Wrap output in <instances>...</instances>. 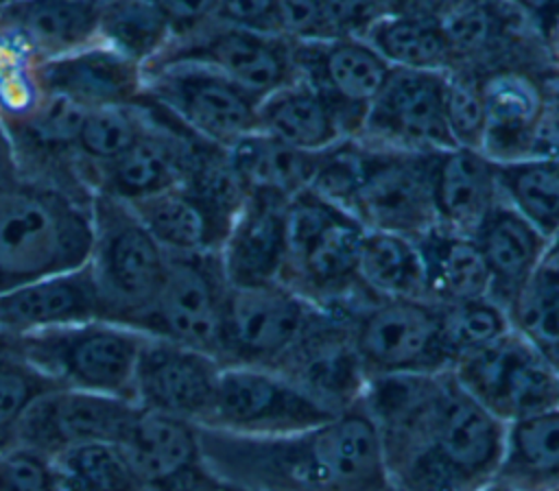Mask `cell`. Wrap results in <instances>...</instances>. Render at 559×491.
<instances>
[{
  "instance_id": "13",
  "label": "cell",
  "mask_w": 559,
  "mask_h": 491,
  "mask_svg": "<svg viewBox=\"0 0 559 491\" xmlns=\"http://www.w3.org/2000/svg\"><path fill=\"white\" fill-rule=\"evenodd\" d=\"M227 290L218 253H168L162 288L135 330L218 358Z\"/></svg>"
},
{
  "instance_id": "57",
  "label": "cell",
  "mask_w": 559,
  "mask_h": 491,
  "mask_svg": "<svg viewBox=\"0 0 559 491\" xmlns=\"http://www.w3.org/2000/svg\"><path fill=\"white\" fill-rule=\"evenodd\" d=\"M548 491H559V487H555V489H548Z\"/></svg>"
},
{
  "instance_id": "37",
  "label": "cell",
  "mask_w": 559,
  "mask_h": 491,
  "mask_svg": "<svg viewBox=\"0 0 559 491\" xmlns=\"http://www.w3.org/2000/svg\"><path fill=\"white\" fill-rule=\"evenodd\" d=\"M369 41L393 68L408 70H450L452 50L443 24L437 20L384 15L367 35Z\"/></svg>"
},
{
  "instance_id": "16",
  "label": "cell",
  "mask_w": 559,
  "mask_h": 491,
  "mask_svg": "<svg viewBox=\"0 0 559 491\" xmlns=\"http://www.w3.org/2000/svg\"><path fill=\"white\" fill-rule=\"evenodd\" d=\"M146 127L114 161L92 168L85 179L94 192L135 203L183 183L203 137L186 129L173 113L142 96Z\"/></svg>"
},
{
  "instance_id": "47",
  "label": "cell",
  "mask_w": 559,
  "mask_h": 491,
  "mask_svg": "<svg viewBox=\"0 0 559 491\" xmlns=\"http://www.w3.org/2000/svg\"><path fill=\"white\" fill-rule=\"evenodd\" d=\"M338 37H365L386 13V0H321Z\"/></svg>"
},
{
  "instance_id": "12",
  "label": "cell",
  "mask_w": 559,
  "mask_h": 491,
  "mask_svg": "<svg viewBox=\"0 0 559 491\" xmlns=\"http://www.w3.org/2000/svg\"><path fill=\"white\" fill-rule=\"evenodd\" d=\"M452 68L489 76L504 70L550 74L552 48L513 0H465L443 22Z\"/></svg>"
},
{
  "instance_id": "29",
  "label": "cell",
  "mask_w": 559,
  "mask_h": 491,
  "mask_svg": "<svg viewBox=\"0 0 559 491\" xmlns=\"http://www.w3.org/2000/svg\"><path fill=\"white\" fill-rule=\"evenodd\" d=\"M542 105V74L504 70L485 76L487 122L480 151L496 164L531 157Z\"/></svg>"
},
{
  "instance_id": "40",
  "label": "cell",
  "mask_w": 559,
  "mask_h": 491,
  "mask_svg": "<svg viewBox=\"0 0 559 491\" xmlns=\"http://www.w3.org/2000/svg\"><path fill=\"white\" fill-rule=\"evenodd\" d=\"M144 127L146 109L142 98L133 105L85 109L76 133V155L83 175L120 157L142 135Z\"/></svg>"
},
{
  "instance_id": "50",
  "label": "cell",
  "mask_w": 559,
  "mask_h": 491,
  "mask_svg": "<svg viewBox=\"0 0 559 491\" xmlns=\"http://www.w3.org/2000/svg\"><path fill=\"white\" fill-rule=\"evenodd\" d=\"M168 28L173 39H181L194 35L216 20L218 0H153Z\"/></svg>"
},
{
  "instance_id": "43",
  "label": "cell",
  "mask_w": 559,
  "mask_h": 491,
  "mask_svg": "<svg viewBox=\"0 0 559 491\" xmlns=\"http://www.w3.org/2000/svg\"><path fill=\"white\" fill-rule=\"evenodd\" d=\"M445 120L448 129L463 148H483L485 137V76L469 68L445 70Z\"/></svg>"
},
{
  "instance_id": "45",
  "label": "cell",
  "mask_w": 559,
  "mask_h": 491,
  "mask_svg": "<svg viewBox=\"0 0 559 491\" xmlns=\"http://www.w3.org/2000/svg\"><path fill=\"white\" fill-rule=\"evenodd\" d=\"M0 491H70V487L52 456L24 445H2Z\"/></svg>"
},
{
  "instance_id": "30",
  "label": "cell",
  "mask_w": 559,
  "mask_h": 491,
  "mask_svg": "<svg viewBox=\"0 0 559 491\" xmlns=\"http://www.w3.org/2000/svg\"><path fill=\"white\" fill-rule=\"evenodd\" d=\"M129 205L168 253H218L231 225L186 183Z\"/></svg>"
},
{
  "instance_id": "19",
  "label": "cell",
  "mask_w": 559,
  "mask_h": 491,
  "mask_svg": "<svg viewBox=\"0 0 559 491\" xmlns=\"http://www.w3.org/2000/svg\"><path fill=\"white\" fill-rule=\"evenodd\" d=\"M297 79L312 85L336 111L347 137H358L365 116L391 65L362 37L293 41Z\"/></svg>"
},
{
  "instance_id": "17",
  "label": "cell",
  "mask_w": 559,
  "mask_h": 491,
  "mask_svg": "<svg viewBox=\"0 0 559 491\" xmlns=\"http://www.w3.org/2000/svg\"><path fill=\"white\" fill-rule=\"evenodd\" d=\"M138 410L127 397L59 386L22 415L4 445H24L48 456L90 443L118 445Z\"/></svg>"
},
{
  "instance_id": "8",
  "label": "cell",
  "mask_w": 559,
  "mask_h": 491,
  "mask_svg": "<svg viewBox=\"0 0 559 491\" xmlns=\"http://www.w3.org/2000/svg\"><path fill=\"white\" fill-rule=\"evenodd\" d=\"M452 373L502 423L559 406V369L515 327L456 360Z\"/></svg>"
},
{
  "instance_id": "5",
  "label": "cell",
  "mask_w": 559,
  "mask_h": 491,
  "mask_svg": "<svg viewBox=\"0 0 559 491\" xmlns=\"http://www.w3.org/2000/svg\"><path fill=\"white\" fill-rule=\"evenodd\" d=\"M92 223L94 240L87 264L107 321L135 327L162 288L168 251L120 199L94 192Z\"/></svg>"
},
{
  "instance_id": "32",
  "label": "cell",
  "mask_w": 559,
  "mask_h": 491,
  "mask_svg": "<svg viewBox=\"0 0 559 491\" xmlns=\"http://www.w3.org/2000/svg\"><path fill=\"white\" fill-rule=\"evenodd\" d=\"M415 242L421 253L430 301L450 306L489 297L491 277L474 236L435 225Z\"/></svg>"
},
{
  "instance_id": "14",
  "label": "cell",
  "mask_w": 559,
  "mask_h": 491,
  "mask_svg": "<svg viewBox=\"0 0 559 491\" xmlns=\"http://www.w3.org/2000/svg\"><path fill=\"white\" fill-rule=\"evenodd\" d=\"M321 308L284 282L229 286L218 360L275 367L306 334Z\"/></svg>"
},
{
  "instance_id": "23",
  "label": "cell",
  "mask_w": 559,
  "mask_h": 491,
  "mask_svg": "<svg viewBox=\"0 0 559 491\" xmlns=\"http://www.w3.org/2000/svg\"><path fill=\"white\" fill-rule=\"evenodd\" d=\"M288 201L266 190L247 192L218 251L229 286L282 282L288 258Z\"/></svg>"
},
{
  "instance_id": "21",
  "label": "cell",
  "mask_w": 559,
  "mask_h": 491,
  "mask_svg": "<svg viewBox=\"0 0 559 491\" xmlns=\"http://www.w3.org/2000/svg\"><path fill=\"white\" fill-rule=\"evenodd\" d=\"M273 369L295 380L334 412L360 402L369 382L352 340L349 319L325 308Z\"/></svg>"
},
{
  "instance_id": "22",
  "label": "cell",
  "mask_w": 559,
  "mask_h": 491,
  "mask_svg": "<svg viewBox=\"0 0 559 491\" xmlns=\"http://www.w3.org/2000/svg\"><path fill=\"white\" fill-rule=\"evenodd\" d=\"M31 79L39 94L81 109L133 105L144 96V65L103 41L52 59H31Z\"/></svg>"
},
{
  "instance_id": "52",
  "label": "cell",
  "mask_w": 559,
  "mask_h": 491,
  "mask_svg": "<svg viewBox=\"0 0 559 491\" xmlns=\"http://www.w3.org/2000/svg\"><path fill=\"white\" fill-rule=\"evenodd\" d=\"M542 31L546 41L550 44L552 35L559 28V0H513Z\"/></svg>"
},
{
  "instance_id": "1",
  "label": "cell",
  "mask_w": 559,
  "mask_h": 491,
  "mask_svg": "<svg viewBox=\"0 0 559 491\" xmlns=\"http://www.w3.org/2000/svg\"><path fill=\"white\" fill-rule=\"evenodd\" d=\"M369 410L391 484L402 491H485L498 478L504 432L452 369L367 382Z\"/></svg>"
},
{
  "instance_id": "48",
  "label": "cell",
  "mask_w": 559,
  "mask_h": 491,
  "mask_svg": "<svg viewBox=\"0 0 559 491\" xmlns=\"http://www.w3.org/2000/svg\"><path fill=\"white\" fill-rule=\"evenodd\" d=\"M216 22L245 31L280 35L277 0H218Z\"/></svg>"
},
{
  "instance_id": "25",
  "label": "cell",
  "mask_w": 559,
  "mask_h": 491,
  "mask_svg": "<svg viewBox=\"0 0 559 491\" xmlns=\"http://www.w3.org/2000/svg\"><path fill=\"white\" fill-rule=\"evenodd\" d=\"M118 447L148 491H173L210 476L199 426L179 417L140 408Z\"/></svg>"
},
{
  "instance_id": "44",
  "label": "cell",
  "mask_w": 559,
  "mask_h": 491,
  "mask_svg": "<svg viewBox=\"0 0 559 491\" xmlns=\"http://www.w3.org/2000/svg\"><path fill=\"white\" fill-rule=\"evenodd\" d=\"M59 384L22 358L9 336V349L0 360V447L22 419V415Z\"/></svg>"
},
{
  "instance_id": "49",
  "label": "cell",
  "mask_w": 559,
  "mask_h": 491,
  "mask_svg": "<svg viewBox=\"0 0 559 491\" xmlns=\"http://www.w3.org/2000/svg\"><path fill=\"white\" fill-rule=\"evenodd\" d=\"M544 105L537 120L531 157L559 159V74L552 70L542 76Z\"/></svg>"
},
{
  "instance_id": "20",
  "label": "cell",
  "mask_w": 559,
  "mask_h": 491,
  "mask_svg": "<svg viewBox=\"0 0 559 491\" xmlns=\"http://www.w3.org/2000/svg\"><path fill=\"white\" fill-rule=\"evenodd\" d=\"M221 371L223 362L214 354L146 334L133 375V402L203 426L214 408Z\"/></svg>"
},
{
  "instance_id": "46",
  "label": "cell",
  "mask_w": 559,
  "mask_h": 491,
  "mask_svg": "<svg viewBox=\"0 0 559 491\" xmlns=\"http://www.w3.org/2000/svg\"><path fill=\"white\" fill-rule=\"evenodd\" d=\"M280 35L290 41H321L338 37L321 0H277Z\"/></svg>"
},
{
  "instance_id": "9",
  "label": "cell",
  "mask_w": 559,
  "mask_h": 491,
  "mask_svg": "<svg viewBox=\"0 0 559 491\" xmlns=\"http://www.w3.org/2000/svg\"><path fill=\"white\" fill-rule=\"evenodd\" d=\"M144 96L194 135L225 148L258 131L262 96L207 65L183 61L148 65Z\"/></svg>"
},
{
  "instance_id": "6",
  "label": "cell",
  "mask_w": 559,
  "mask_h": 491,
  "mask_svg": "<svg viewBox=\"0 0 559 491\" xmlns=\"http://www.w3.org/2000/svg\"><path fill=\"white\" fill-rule=\"evenodd\" d=\"M146 334L114 321H87L11 336L15 351L59 386L133 399V375Z\"/></svg>"
},
{
  "instance_id": "27",
  "label": "cell",
  "mask_w": 559,
  "mask_h": 491,
  "mask_svg": "<svg viewBox=\"0 0 559 491\" xmlns=\"http://www.w3.org/2000/svg\"><path fill=\"white\" fill-rule=\"evenodd\" d=\"M430 190L437 225L474 236L500 199L496 161L483 151L463 146L432 151Z\"/></svg>"
},
{
  "instance_id": "38",
  "label": "cell",
  "mask_w": 559,
  "mask_h": 491,
  "mask_svg": "<svg viewBox=\"0 0 559 491\" xmlns=\"http://www.w3.org/2000/svg\"><path fill=\"white\" fill-rule=\"evenodd\" d=\"M500 196L537 231L552 238L559 231V159L526 157L496 164Z\"/></svg>"
},
{
  "instance_id": "33",
  "label": "cell",
  "mask_w": 559,
  "mask_h": 491,
  "mask_svg": "<svg viewBox=\"0 0 559 491\" xmlns=\"http://www.w3.org/2000/svg\"><path fill=\"white\" fill-rule=\"evenodd\" d=\"M496 482L511 491L559 487V406L507 423Z\"/></svg>"
},
{
  "instance_id": "31",
  "label": "cell",
  "mask_w": 559,
  "mask_h": 491,
  "mask_svg": "<svg viewBox=\"0 0 559 491\" xmlns=\"http://www.w3.org/2000/svg\"><path fill=\"white\" fill-rule=\"evenodd\" d=\"M258 131L306 153H321L347 137L332 105L301 79L260 100Z\"/></svg>"
},
{
  "instance_id": "41",
  "label": "cell",
  "mask_w": 559,
  "mask_h": 491,
  "mask_svg": "<svg viewBox=\"0 0 559 491\" xmlns=\"http://www.w3.org/2000/svg\"><path fill=\"white\" fill-rule=\"evenodd\" d=\"M439 340L450 369L463 356L493 343L513 327L509 312L489 297L450 306L439 303Z\"/></svg>"
},
{
  "instance_id": "28",
  "label": "cell",
  "mask_w": 559,
  "mask_h": 491,
  "mask_svg": "<svg viewBox=\"0 0 559 491\" xmlns=\"http://www.w3.org/2000/svg\"><path fill=\"white\" fill-rule=\"evenodd\" d=\"M474 240L489 268V299L511 312L526 288L548 238L500 196L474 231Z\"/></svg>"
},
{
  "instance_id": "51",
  "label": "cell",
  "mask_w": 559,
  "mask_h": 491,
  "mask_svg": "<svg viewBox=\"0 0 559 491\" xmlns=\"http://www.w3.org/2000/svg\"><path fill=\"white\" fill-rule=\"evenodd\" d=\"M465 0H386V13L443 22Z\"/></svg>"
},
{
  "instance_id": "26",
  "label": "cell",
  "mask_w": 559,
  "mask_h": 491,
  "mask_svg": "<svg viewBox=\"0 0 559 491\" xmlns=\"http://www.w3.org/2000/svg\"><path fill=\"white\" fill-rule=\"evenodd\" d=\"M100 0H2L0 37L41 61L98 39Z\"/></svg>"
},
{
  "instance_id": "35",
  "label": "cell",
  "mask_w": 559,
  "mask_h": 491,
  "mask_svg": "<svg viewBox=\"0 0 559 491\" xmlns=\"http://www.w3.org/2000/svg\"><path fill=\"white\" fill-rule=\"evenodd\" d=\"M227 151L247 192L266 190L286 199L310 188L319 164V153L297 151L262 131L242 137Z\"/></svg>"
},
{
  "instance_id": "18",
  "label": "cell",
  "mask_w": 559,
  "mask_h": 491,
  "mask_svg": "<svg viewBox=\"0 0 559 491\" xmlns=\"http://www.w3.org/2000/svg\"><path fill=\"white\" fill-rule=\"evenodd\" d=\"M181 61L207 65L262 98L297 79L290 39L236 28L216 20L194 35L173 39L148 65Z\"/></svg>"
},
{
  "instance_id": "3",
  "label": "cell",
  "mask_w": 559,
  "mask_h": 491,
  "mask_svg": "<svg viewBox=\"0 0 559 491\" xmlns=\"http://www.w3.org/2000/svg\"><path fill=\"white\" fill-rule=\"evenodd\" d=\"M94 190L24 161L0 120V292L87 264Z\"/></svg>"
},
{
  "instance_id": "11",
  "label": "cell",
  "mask_w": 559,
  "mask_h": 491,
  "mask_svg": "<svg viewBox=\"0 0 559 491\" xmlns=\"http://www.w3.org/2000/svg\"><path fill=\"white\" fill-rule=\"evenodd\" d=\"M336 415L273 367L223 364L214 408L203 426L234 434L275 436L314 428Z\"/></svg>"
},
{
  "instance_id": "4",
  "label": "cell",
  "mask_w": 559,
  "mask_h": 491,
  "mask_svg": "<svg viewBox=\"0 0 559 491\" xmlns=\"http://www.w3.org/2000/svg\"><path fill=\"white\" fill-rule=\"evenodd\" d=\"M288 258L282 282L325 310L345 312L367 297L358 277L362 223L312 188L286 207Z\"/></svg>"
},
{
  "instance_id": "2",
  "label": "cell",
  "mask_w": 559,
  "mask_h": 491,
  "mask_svg": "<svg viewBox=\"0 0 559 491\" xmlns=\"http://www.w3.org/2000/svg\"><path fill=\"white\" fill-rule=\"evenodd\" d=\"M214 480L253 491H384L391 484L378 428L362 399L308 430L249 436L199 426Z\"/></svg>"
},
{
  "instance_id": "24",
  "label": "cell",
  "mask_w": 559,
  "mask_h": 491,
  "mask_svg": "<svg viewBox=\"0 0 559 491\" xmlns=\"http://www.w3.org/2000/svg\"><path fill=\"white\" fill-rule=\"evenodd\" d=\"M87 321H107L90 264L0 292V334L7 336H24Z\"/></svg>"
},
{
  "instance_id": "56",
  "label": "cell",
  "mask_w": 559,
  "mask_h": 491,
  "mask_svg": "<svg viewBox=\"0 0 559 491\" xmlns=\"http://www.w3.org/2000/svg\"><path fill=\"white\" fill-rule=\"evenodd\" d=\"M384 491H402V489H397V487H395V484H389V487H386V489H384Z\"/></svg>"
},
{
  "instance_id": "34",
  "label": "cell",
  "mask_w": 559,
  "mask_h": 491,
  "mask_svg": "<svg viewBox=\"0 0 559 491\" xmlns=\"http://www.w3.org/2000/svg\"><path fill=\"white\" fill-rule=\"evenodd\" d=\"M358 277L365 290L378 299L430 301L421 253L413 238L367 229L360 244Z\"/></svg>"
},
{
  "instance_id": "7",
  "label": "cell",
  "mask_w": 559,
  "mask_h": 491,
  "mask_svg": "<svg viewBox=\"0 0 559 491\" xmlns=\"http://www.w3.org/2000/svg\"><path fill=\"white\" fill-rule=\"evenodd\" d=\"M343 314L367 380L450 369L439 340V303L369 297Z\"/></svg>"
},
{
  "instance_id": "36",
  "label": "cell",
  "mask_w": 559,
  "mask_h": 491,
  "mask_svg": "<svg viewBox=\"0 0 559 491\" xmlns=\"http://www.w3.org/2000/svg\"><path fill=\"white\" fill-rule=\"evenodd\" d=\"M509 319L559 369V231L548 238Z\"/></svg>"
},
{
  "instance_id": "15",
  "label": "cell",
  "mask_w": 559,
  "mask_h": 491,
  "mask_svg": "<svg viewBox=\"0 0 559 491\" xmlns=\"http://www.w3.org/2000/svg\"><path fill=\"white\" fill-rule=\"evenodd\" d=\"M445 70L393 68L373 98L358 140L371 146L432 153L456 148L445 120Z\"/></svg>"
},
{
  "instance_id": "54",
  "label": "cell",
  "mask_w": 559,
  "mask_h": 491,
  "mask_svg": "<svg viewBox=\"0 0 559 491\" xmlns=\"http://www.w3.org/2000/svg\"><path fill=\"white\" fill-rule=\"evenodd\" d=\"M216 491H253V489H245V487H238V484L216 480Z\"/></svg>"
},
{
  "instance_id": "42",
  "label": "cell",
  "mask_w": 559,
  "mask_h": 491,
  "mask_svg": "<svg viewBox=\"0 0 559 491\" xmlns=\"http://www.w3.org/2000/svg\"><path fill=\"white\" fill-rule=\"evenodd\" d=\"M70 491H148L116 443H90L52 456Z\"/></svg>"
},
{
  "instance_id": "55",
  "label": "cell",
  "mask_w": 559,
  "mask_h": 491,
  "mask_svg": "<svg viewBox=\"0 0 559 491\" xmlns=\"http://www.w3.org/2000/svg\"><path fill=\"white\" fill-rule=\"evenodd\" d=\"M7 349H9V336H7V334H0V360H2V356L7 354Z\"/></svg>"
},
{
  "instance_id": "53",
  "label": "cell",
  "mask_w": 559,
  "mask_h": 491,
  "mask_svg": "<svg viewBox=\"0 0 559 491\" xmlns=\"http://www.w3.org/2000/svg\"><path fill=\"white\" fill-rule=\"evenodd\" d=\"M550 48H552V59H555V72L559 74V28L550 39Z\"/></svg>"
},
{
  "instance_id": "39",
  "label": "cell",
  "mask_w": 559,
  "mask_h": 491,
  "mask_svg": "<svg viewBox=\"0 0 559 491\" xmlns=\"http://www.w3.org/2000/svg\"><path fill=\"white\" fill-rule=\"evenodd\" d=\"M98 39L146 68L166 50L173 33L153 0H100Z\"/></svg>"
},
{
  "instance_id": "10",
  "label": "cell",
  "mask_w": 559,
  "mask_h": 491,
  "mask_svg": "<svg viewBox=\"0 0 559 491\" xmlns=\"http://www.w3.org/2000/svg\"><path fill=\"white\" fill-rule=\"evenodd\" d=\"M347 212L365 229L413 240L430 231L437 225L430 153L371 146L358 140V175Z\"/></svg>"
}]
</instances>
